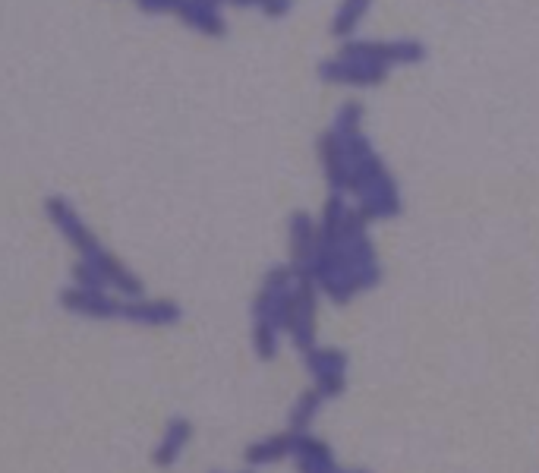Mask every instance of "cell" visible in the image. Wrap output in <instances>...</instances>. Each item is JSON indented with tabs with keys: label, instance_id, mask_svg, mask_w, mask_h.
Segmentation results:
<instances>
[{
	"label": "cell",
	"instance_id": "cell-1",
	"mask_svg": "<svg viewBox=\"0 0 539 473\" xmlns=\"http://www.w3.org/2000/svg\"><path fill=\"white\" fill-rule=\"evenodd\" d=\"M338 54L369 60V64H379V67L391 70V67L423 64L429 51L420 38H391V41H385V38H347Z\"/></svg>",
	"mask_w": 539,
	"mask_h": 473
},
{
	"label": "cell",
	"instance_id": "cell-2",
	"mask_svg": "<svg viewBox=\"0 0 539 473\" xmlns=\"http://www.w3.org/2000/svg\"><path fill=\"white\" fill-rule=\"evenodd\" d=\"M319 79L325 86H347V89H376L388 79V70L379 64H369V60L344 57L335 54L319 64Z\"/></svg>",
	"mask_w": 539,
	"mask_h": 473
},
{
	"label": "cell",
	"instance_id": "cell-3",
	"mask_svg": "<svg viewBox=\"0 0 539 473\" xmlns=\"http://www.w3.org/2000/svg\"><path fill=\"white\" fill-rule=\"evenodd\" d=\"M316 291L319 287L313 281L297 278V297H294V313H290L287 322V335L303 354L309 347H316Z\"/></svg>",
	"mask_w": 539,
	"mask_h": 473
},
{
	"label": "cell",
	"instance_id": "cell-4",
	"mask_svg": "<svg viewBox=\"0 0 539 473\" xmlns=\"http://www.w3.org/2000/svg\"><path fill=\"white\" fill-rule=\"evenodd\" d=\"M287 240H290V265L294 272L303 275L309 269V262L316 259L322 237H319V221H313L309 212H294L287 218Z\"/></svg>",
	"mask_w": 539,
	"mask_h": 473
},
{
	"label": "cell",
	"instance_id": "cell-5",
	"mask_svg": "<svg viewBox=\"0 0 539 473\" xmlns=\"http://www.w3.org/2000/svg\"><path fill=\"white\" fill-rule=\"evenodd\" d=\"M306 366L316 379L322 398H338L344 392V373H347V354L331 351V347H309Z\"/></svg>",
	"mask_w": 539,
	"mask_h": 473
},
{
	"label": "cell",
	"instance_id": "cell-6",
	"mask_svg": "<svg viewBox=\"0 0 539 473\" xmlns=\"http://www.w3.org/2000/svg\"><path fill=\"white\" fill-rule=\"evenodd\" d=\"M319 161H322V171H325L331 193H347L350 190V155H347L344 139L325 130L319 136Z\"/></svg>",
	"mask_w": 539,
	"mask_h": 473
},
{
	"label": "cell",
	"instance_id": "cell-7",
	"mask_svg": "<svg viewBox=\"0 0 539 473\" xmlns=\"http://www.w3.org/2000/svg\"><path fill=\"white\" fill-rule=\"evenodd\" d=\"M45 212H48V218L57 224L60 228V234H64L76 250H79V256H89V253H95L98 250V240H95V234L82 224V218L73 212V205L70 202H64V199H48L45 202Z\"/></svg>",
	"mask_w": 539,
	"mask_h": 473
},
{
	"label": "cell",
	"instance_id": "cell-8",
	"mask_svg": "<svg viewBox=\"0 0 539 473\" xmlns=\"http://www.w3.org/2000/svg\"><path fill=\"white\" fill-rule=\"evenodd\" d=\"M177 16L183 19L186 26L202 32V35L221 38L227 32V23H224V16H221L218 0H180Z\"/></svg>",
	"mask_w": 539,
	"mask_h": 473
},
{
	"label": "cell",
	"instance_id": "cell-9",
	"mask_svg": "<svg viewBox=\"0 0 539 473\" xmlns=\"http://www.w3.org/2000/svg\"><path fill=\"white\" fill-rule=\"evenodd\" d=\"M60 303L67 306L70 313H82V316H92V319H111L120 316V300L108 297L105 291H86V287H67L60 294Z\"/></svg>",
	"mask_w": 539,
	"mask_h": 473
},
{
	"label": "cell",
	"instance_id": "cell-10",
	"mask_svg": "<svg viewBox=\"0 0 539 473\" xmlns=\"http://www.w3.org/2000/svg\"><path fill=\"white\" fill-rule=\"evenodd\" d=\"M120 316L136 325H174L180 306L174 300H123Z\"/></svg>",
	"mask_w": 539,
	"mask_h": 473
},
{
	"label": "cell",
	"instance_id": "cell-11",
	"mask_svg": "<svg viewBox=\"0 0 539 473\" xmlns=\"http://www.w3.org/2000/svg\"><path fill=\"white\" fill-rule=\"evenodd\" d=\"M357 209L354 205H347L344 193H331L325 209H322V218H319V237L322 243H338L347 231V224L354 221Z\"/></svg>",
	"mask_w": 539,
	"mask_h": 473
},
{
	"label": "cell",
	"instance_id": "cell-12",
	"mask_svg": "<svg viewBox=\"0 0 539 473\" xmlns=\"http://www.w3.org/2000/svg\"><path fill=\"white\" fill-rule=\"evenodd\" d=\"M294 458L300 464V473H341L335 467V458H331V448L325 442L309 439L306 433H300V439H297Z\"/></svg>",
	"mask_w": 539,
	"mask_h": 473
},
{
	"label": "cell",
	"instance_id": "cell-13",
	"mask_svg": "<svg viewBox=\"0 0 539 473\" xmlns=\"http://www.w3.org/2000/svg\"><path fill=\"white\" fill-rule=\"evenodd\" d=\"M372 10V0H341V4L335 7V16H331V26L328 32L335 38H354L357 29L363 26V19L369 16Z\"/></svg>",
	"mask_w": 539,
	"mask_h": 473
},
{
	"label": "cell",
	"instance_id": "cell-14",
	"mask_svg": "<svg viewBox=\"0 0 539 473\" xmlns=\"http://www.w3.org/2000/svg\"><path fill=\"white\" fill-rule=\"evenodd\" d=\"M297 439H300V433H281V436H275V439H265V442H256V445H250L246 448V461L250 464H272V461H281V458H287V455H294L297 451Z\"/></svg>",
	"mask_w": 539,
	"mask_h": 473
},
{
	"label": "cell",
	"instance_id": "cell-15",
	"mask_svg": "<svg viewBox=\"0 0 539 473\" xmlns=\"http://www.w3.org/2000/svg\"><path fill=\"white\" fill-rule=\"evenodd\" d=\"M190 436H193V423L190 420H171L168 433H164L161 445L155 448V464L158 467H171L180 458V451L186 448V442H190Z\"/></svg>",
	"mask_w": 539,
	"mask_h": 473
},
{
	"label": "cell",
	"instance_id": "cell-16",
	"mask_svg": "<svg viewBox=\"0 0 539 473\" xmlns=\"http://www.w3.org/2000/svg\"><path fill=\"white\" fill-rule=\"evenodd\" d=\"M363 120H366L363 105H360V101H354V98H347V101H341V105H338L328 130L335 133V136H341V139H347V136L363 133Z\"/></svg>",
	"mask_w": 539,
	"mask_h": 473
},
{
	"label": "cell",
	"instance_id": "cell-17",
	"mask_svg": "<svg viewBox=\"0 0 539 473\" xmlns=\"http://www.w3.org/2000/svg\"><path fill=\"white\" fill-rule=\"evenodd\" d=\"M322 401L325 398L319 395V388H309V392L297 401L294 414H290V426H294V433H306V426L313 423V417H316V410H319Z\"/></svg>",
	"mask_w": 539,
	"mask_h": 473
},
{
	"label": "cell",
	"instance_id": "cell-18",
	"mask_svg": "<svg viewBox=\"0 0 539 473\" xmlns=\"http://www.w3.org/2000/svg\"><path fill=\"white\" fill-rule=\"evenodd\" d=\"M253 344L262 360H272L278 354V328L272 322H256L253 325Z\"/></svg>",
	"mask_w": 539,
	"mask_h": 473
},
{
	"label": "cell",
	"instance_id": "cell-19",
	"mask_svg": "<svg viewBox=\"0 0 539 473\" xmlns=\"http://www.w3.org/2000/svg\"><path fill=\"white\" fill-rule=\"evenodd\" d=\"M73 278H76V287H86V291H108V278L101 275L92 262H86V259H79L76 262V269H73Z\"/></svg>",
	"mask_w": 539,
	"mask_h": 473
},
{
	"label": "cell",
	"instance_id": "cell-20",
	"mask_svg": "<svg viewBox=\"0 0 539 473\" xmlns=\"http://www.w3.org/2000/svg\"><path fill=\"white\" fill-rule=\"evenodd\" d=\"M259 10H262L268 19H281V16H287L290 10H294V0H262Z\"/></svg>",
	"mask_w": 539,
	"mask_h": 473
},
{
	"label": "cell",
	"instance_id": "cell-21",
	"mask_svg": "<svg viewBox=\"0 0 539 473\" xmlns=\"http://www.w3.org/2000/svg\"><path fill=\"white\" fill-rule=\"evenodd\" d=\"M218 4H221V0H218Z\"/></svg>",
	"mask_w": 539,
	"mask_h": 473
}]
</instances>
